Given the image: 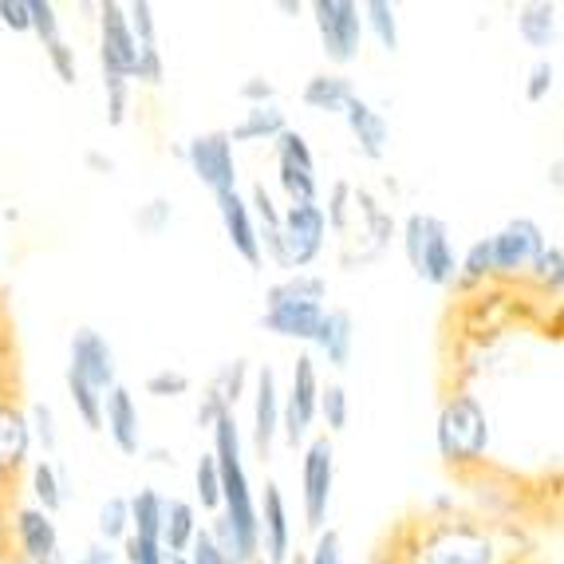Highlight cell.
I'll return each mask as SVG.
<instances>
[{"instance_id":"54","label":"cell","mask_w":564,"mask_h":564,"mask_svg":"<svg viewBox=\"0 0 564 564\" xmlns=\"http://www.w3.org/2000/svg\"><path fill=\"white\" fill-rule=\"evenodd\" d=\"M0 24L17 36H29V0H0Z\"/></svg>"},{"instance_id":"31","label":"cell","mask_w":564,"mask_h":564,"mask_svg":"<svg viewBox=\"0 0 564 564\" xmlns=\"http://www.w3.org/2000/svg\"><path fill=\"white\" fill-rule=\"evenodd\" d=\"M249 379H253V367H249V359H229V364L217 367V376L209 379L206 391H214V395L221 399L229 411H237V403L249 395Z\"/></svg>"},{"instance_id":"57","label":"cell","mask_w":564,"mask_h":564,"mask_svg":"<svg viewBox=\"0 0 564 564\" xmlns=\"http://www.w3.org/2000/svg\"><path fill=\"white\" fill-rule=\"evenodd\" d=\"M549 186L561 194V186H564V159H553V166H549Z\"/></svg>"},{"instance_id":"9","label":"cell","mask_w":564,"mask_h":564,"mask_svg":"<svg viewBox=\"0 0 564 564\" xmlns=\"http://www.w3.org/2000/svg\"><path fill=\"white\" fill-rule=\"evenodd\" d=\"M332 494H336V443H332L328 434H316V438L304 443L301 458V509L304 525L312 533L328 529Z\"/></svg>"},{"instance_id":"14","label":"cell","mask_w":564,"mask_h":564,"mask_svg":"<svg viewBox=\"0 0 564 564\" xmlns=\"http://www.w3.org/2000/svg\"><path fill=\"white\" fill-rule=\"evenodd\" d=\"M356 226H359V237H351V241H359V253H351L348 261H344L348 269L351 264H367V261H376V257H383L387 249H391V241L399 237L395 214L383 209V202L367 186H356V221H351V229Z\"/></svg>"},{"instance_id":"56","label":"cell","mask_w":564,"mask_h":564,"mask_svg":"<svg viewBox=\"0 0 564 564\" xmlns=\"http://www.w3.org/2000/svg\"><path fill=\"white\" fill-rule=\"evenodd\" d=\"M84 162L95 170V174H115V159H107V154H99V151H87Z\"/></svg>"},{"instance_id":"33","label":"cell","mask_w":564,"mask_h":564,"mask_svg":"<svg viewBox=\"0 0 564 564\" xmlns=\"http://www.w3.org/2000/svg\"><path fill=\"white\" fill-rule=\"evenodd\" d=\"M525 281H533L545 296H561V289H564V249L561 245L549 241L545 249H541V257L529 264Z\"/></svg>"},{"instance_id":"49","label":"cell","mask_w":564,"mask_h":564,"mask_svg":"<svg viewBox=\"0 0 564 564\" xmlns=\"http://www.w3.org/2000/svg\"><path fill=\"white\" fill-rule=\"evenodd\" d=\"M308 564H348L339 529L328 525V529H321V533H316V541H312V553H308Z\"/></svg>"},{"instance_id":"43","label":"cell","mask_w":564,"mask_h":564,"mask_svg":"<svg viewBox=\"0 0 564 564\" xmlns=\"http://www.w3.org/2000/svg\"><path fill=\"white\" fill-rule=\"evenodd\" d=\"M556 64L549 56H536L533 64H529V72H525V104H545L549 95L556 91Z\"/></svg>"},{"instance_id":"30","label":"cell","mask_w":564,"mask_h":564,"mask_svg":"<svg viewBox=\"0 0 564 564\" xmlns=\"http://www.w3.org/2000/svg\"><path fill=\"white\" fill-rule=\"evenodd\" d=\"M162 501H166V494H159V489H151V486H142L139 494H131V498H127V506H131V536L159 541V533H162Z\"/></svg>"},{"instance_id":"48","label":"cell","mask_w":564,"mask_h":564,"mask_svg":"<svg viewBox=\"0 0 564 564\" xmlns=\"http://www.w3.org/2000/svg\"><path fill=\"white\" fill-rule=\"evenodd\" d=\"M119 561H127V564H166V549H162V541L127 536V541L119 545Z\"/></svg>"},{"instance_id":"27","label":"cell","mask_w":564,"mask_h":564,"mask_svg":"<svg viewBox=\"0 0 564 564\" xmlns=\"http://www.w3.org/2000/svg\"><path fill=\"white\" fill-rule=\"evenodd\" d=\"M289 131V119H284L281 104H269V107H245V115L234 122V131L229 142H245V147H261V142H276L281 134Z\"/></svg>"},{"instance_id":"37","label":"cell","mask_w":564,"mask_h":564,"mask_svg":"<svg viewBox=\"0 0 564 564\" xmlns=\"http://www.w3.org/2000/svg\"><path fill=\"white\" fill-rule=\"evenodd\" d=\"M316 419H324L328 426V438L339 431H348L351 423V395L344 383H321V406H316Z\"/></svg>"},{"instance_id":"45","label":"cell","mask_w":564,"mask_h":564,"mask_svg":"<svg viewBox=\"0 0 564 564\" xmlns=\"http://www.w3.org/2000/svg\"><path fill=\"white\" fill-rule=\"evenodd\" d=\"M122 9H127V24H131V36L139 40V47L159 44V17H154L151 0H131V4H122Z\"/></svg>"},{"instance_id":"15","label":"cell","mask_w":564,"mask_h":564,"mask_svg":"<svg viewBox=\"0 0 564 564\" xmlns=\"http://www.w3.org/2000/svg\"><path fill=\"white\" fill-rule=\"evenodd\" d=\"M249 399H253V451L261 462H269L276 438H281V379L269 364H261L253 371V387H249Z\"/></svg>"},{"instance_id":"28","label":"cell","mask_w":564,"mask_h":564,"mask_svg":"<svg viewBox=\"0 0 564 564\" xmlns=\"http://www.w3.org/2000/svg\"><path fill=\"white\" fill-rule=\"evenodd\" d=\"M364 12V36H371L387 56H395L399 44H403V32H399V9L391 0H364L359 4Z\"/></svg>"},{"instance_id":"29","label":"cell","mask_w":564,"mask_h":564,"mask_svg":"<svg viewBox=\"0 0 564 564\" xmlns=\"http://www.w3.org/2000/svg\"><path fill=\"white\" fill-rule=\"evenodd\" d=\"M494 281V257H489V237H478L458 253V276H454V289L474 292L481 284Z\"/></svg>"},{"instance_id":"4","label":"cell","mask_w":564,"mask_h":564,"mask_svg":"<svg viewBox=\"0 0 564 564\" xmlns=\"http://www.w3.org/2000/svg\"><path fill=\"white\" fill-rule=\"evenodd\" d=\"M324 245H328V221L321 202H301L281 209V226L261 237V257L273 261L284 276L308 273L324 257Z\"/></svg>"},{"instance_id":"22","label":"cell","mask_w":564,"mask_h":564,"mask_svg":"<svg viewBox=\"0 0 564 564\" xmlns=\"http://www.w3.org/2000/svg\"><path fill=\"white\" fill-rule=\"evenodd\" d=\"M32 458L29 414L17 399H0V478H17Z\"/></svg>"},{"instance_id":"2","label":"cell","mask_w":564,"mask_h":564,"mask_svg":"<svg viewBox=\"0 0 564 564\" xmlns=\"http://www.w3.org/2000/svg\"><path fill=\"white\" fill-rule=\"evenodd\" d=\"M434 446H438V458L458 474L486 466L489 446H494V423H489L486 403L470 387H454L443 399L438 419H434Z\"/></svg>"},{"instance_id":"38","label":"cell","mask_w":564,"mask_h":564,"mask_svg":"<svg viewBox=\"0 0 564 564\" xmlns=\"http://www.w3.org/2000/svg\"><path fill=\"white\" fill-rule=\"evenodd\" d=\"M29 414V431H32V446H40L44 454H56L59 446V419H56V406L36 399V403L24 406Z\"/></svg>"},{"instance_id":"52","label":"cell","mask_w":564,"mask_h":564,"mask_svg":"<svg viewBox=\"0 0 564 564\" xmlns=\"http://www.w3.org/2000/svg\"><path fill=\"white\" fill-rule=\"evenodd\" d=\"M237 95H241L245 107H269V104H276V84L264 76H249L237 87Z\"/></svg>"},{"instance_id":"42","label":"cell","mask_w":564,"mask_h":564,"mask_svg":"<svg viewBox=\"0 0 564 564\" xmlns=\"http://www.w3.org/2000/svg\"><path fill=\"white\" fill-rule=\"evenodd\" d=\"M273 159L276 162H289V166L312 170V174H316V154H312L304 131H296V127H289V131H284L281 139L273 142Z\"/></svg>"},{"instance_id":"59","label":"cell","mask_w":564,"mask_h":564,"mask_svg":"<svg viewBox=\"0 0 564 564\" xmlns=\"http://www.w3.org/2000/svg\"><path fill=\"white\" fill-rule=\"evenodd\" d=\"M151 462H162V466H166V462H170V466H174V458H170L166 451H151Z\"/></svg>"},{"instance_id":"50","label":"cell","mask_w":564,"mask_h":564,"mask_svg":"<svg viewBox=\"0 0 564 564\" xmlns=\"http://www.w3.org/2000/svg\"><path fill=\"white\" fill-rule=\"evenodd\" d=\"M186 561H189V564H241L237 556H229L226 549H217V541L209 536V529H206V525H202V533L194 536V545H189Z\"/></svg>"},{"instance_id":"8","label":"cell","mask_w":564,"mask_h":564,"mask_svg":"<svg viewBox=\"0 0 564 564\" xmlns=\"http://www.w3.org/2000/svg\"><path fill=\"white\" fill-rule=\"evenodd\" d=\"M316 406H321V364L312 359V351H301L292 364L289 387L281 391V438L292 451L308 443L316 426Z\"/></svg>"},{"instance_id":"25","label":"cell","mask_w":564,"mask_h":564,"mask_svg":"<svg viewBox=\"0 0 564 564\" xmlns=\"http://www.w3.org/2000/svg\"><path fill=\"white\" fill-rule=\"evenodd\" d=\"M356 84L344 72H321L301 87V104L316 115H344V107L356 99Z\"/></svg>"},{"instance_id":"58","label":"cell","mask_w":564,"mask_h":564,"mask_svg":"<svg viewBox=\"0 0 564 564\" xmlns=\"http://www.w3.org/2000/svg\"><path fill=\"white\" fill-rule=\"evenodd\" d=\"M276 9H281V12H289V17H301V12H304V4H301V0H276Z\"/></svg>"},{"instance_id":"26","label":"cell","mask_w":564,"mask_h":564,"mask_svg":"<svg viewBox=\"0 0 564 564\" xmlns=\"http://www.w3.org/2000/svg\"><path fill=\"white\" fill-rule=\"evenodd\" d=\"M29 494H32L29 506L44 509L47 518H56L59 509L67 506V494H72V489H67V474L59 470L52 458H32L29 462Z\"/></svg>"},{"instance_id":"51","label":"cell","mask_w":564,"mask_h":564,"mask_svg":"<svg viewBox=\"0 0 564 564\" xmlns=\"http://www.w3.org/2000/svg\"><path fill=\"white\" fill-rule=\"evenodd\" d=\"M162 79H166V64H162L159 44H154V47H139V67H134V84L159 87Z\"/></svg>"},{"instance_id":"47","label":"cell","mask_w":564,"mask_h":564,"mask_svg":"<svg viewBox=\"0 0 564 564\" xmlns=\"http://www.w3.org/2000/svg\"><path fill=\"white\" fill-rule=\"evenodd\" d=\"M44 56H47V67L56 72V79L64 87H76L79 84V59H76V47L67 44V40H56V44H47L44 47Z\"/></svg>"},{"instance_id":"46","label":"cell","mask_w":564,"mask_h":564,"mask_svg":"<svg viewBox=\"0 0 564 564\" xmlns=\"http://www.w3.org/2000/svg\"><path fill=\"white\" fill-rule=\"evenodd\" d=\"M104 99H107V127H127L131 119V84L127 79L104 76Z\"/></svg>"},{"instance_id":"34","label":"cell","mask_w":564,"mask_h":564,"mask_svg":"<svg viewBox=\"0 0 564 564\" xmlns=\"http://www.w3.org/2000/svg\"><path fill=\"white\" fill-rule=\"evenodd\" d=\"M64 387H67V399H72V411L79 414V423H84L87 431H104V395L91 391V387L72 376V371H64Z\"/></svg>"},{"instance_id":"13","label":"cell","mask_w":564,"mask_h":564,"mask_svg":"<svg viewBox=\"0 0 564 564\" xmlns=\"http://www.w3.org/2000/svg\"><path fill=\"white\" fill-rule=\"evenodd\" d=\"M67 371L84 379L99 395L115 391L119 387V359H115L111 339L95 328H76L67 339Z\"/></svg>"},{"instance_id":"55","label":"cell","mask_w":564,"mask_h":564,"mask_svg":"<svg viewBox=\"0 0 564 564\" xmlns=\"http://www.w3.org/2000/svg\"><path fill=\"white\" fill-rule=\"evenodd\" d=\"M72 564H119V549L104 545V541H91Z\"/></svg>"},{"instance_id":"10","label":"cell","mask_w":564,"mask_h":564,"mask_svg":"<svg viewBox=\"0 0 564 564\" xmlns=\"http://www.w3.org/2000/svg\"><path fill=\"white\" fill-rule=\"evenodd\" d=\"M549 245L545 226L536 217H509L498 234H489V257H494V281H525L529 264Z\"/></svg>"},{"instance_id":"44","label":"cell","mask_w":564,"mask_h":564,"mask_svg":"<svg viewBox=\"0 0 564 564\" xmlns=\"http://www.w3.org/2000/svg\"><path fill=\"white\" fill-rule=\"evenodd\" d=\"M189 376L182 371V367H159V371H151L147 376V383H142V391L151 399H182L189 395Z\"/></svg>"},{"instance_id":"60","label":"cell","mask_w":564,"mask_h":564,"mask_svg":"<svg viewBox=\"0 0 564 564\" xmlns=\"http://www.w3.org/2000/svg\"><path fill=\"white\" fill-rule=\"evenodd\" d=\"M166 564H189L186 556H166Z\"/></svg>"},{"instance_id":"5","label":"cell","mask_w":564,"mask_h":564,"mask_svg":"<svg viewBox=\"0 0 564 564\" xmlns=\"http://www.w3.org/2000/svg\"><path fill=\"white\" fill-rule=\"evenodd\" d=\"M399 245L411 264V273L431 289H454L458 276V249H454L451 226L434 214H406L399 226Z\"/></svg>"},{"instance_id":"40","label":"cell","mask_w":564,"mask_h":564,"mask_svg":"<svg viewBox=\"0 0 564 564\" xmlns=\"http://www.w3.org/2000/svg\"><path fill=\"white\" fill-rule=\"evenodd\" d=\"M174 202L170 198H151V202H142L139 209H134V229H139V234H147V237H162L166 234L170 226H174Z\"/></svg>"},{"instance_id":"61","label":"cell","mask_w":564,"mask_h":564,"mask_svg":"<svg viewBox=\"0 0 564 564\" xmlns=\"http://www.w3.org/2000/svg\"><path fill=\"white\" fill-rule=\"evenodd\" d=\"M40 564H67L64 556H52V561H40Z\"/></svg>"},{"instance_id":"12","label":"cell","mask_w":564,"mask_h":564,"mask_svg":"<svg viewBox=\"0 0 564 564\" xmlns=\"http://www.w3.org/2000/svg\"><path fill=\"white\" fill-rule=\"evenodd\" d=\"M95 17H99V72L134 84L139 40L131 36L127 9H122L119 0H99V4H95Z\"/></svg>"},{"instance_id":"32","label":"cell","mask_w":564,"mask_h":564,"mask_svg":"<svg viewBox=\"0 0 564 564\" xmlns=\"http://www.w3.org/2000/svg\"><path fill=\"white\" fill-rule=\"evenodd\" d=\"M95 533L111 549H119L122 541L131 536V506H127L122 494H115V498H107L104 506H99V513H95Z\"/></svg>"},{"instance_id":"1","label":"cell","mask_w":564,"mask_h":564,"mask_svg":"<svg viewBox=\"0 0 564 564\" xmlns=\"http://www.w3.org/2000/svg\"><path fill=\"white\" fill-rule=\"evenodd\" d=\"M217 462V474H221V509L217 518L226 521L229 536H234L237 561L249 564L253 556H261V521H257V494L249 470H245V446H241V426H237L234 414H226L221 423L209 431Z\"/></svg>"},{"instance_id":"36","label":"cell","mask_w":564,"mask_h":564,"mask_svg":"<svg viewBox=\"0 0 564 564\" xmlns=\"http://www.w3.org/2000/svg\"><path fill=\"white\" fill-rule=\"evenodd\" d=\"M276 186L289 198V206H301V202H321V178L312 170L289 166V162H276Z\"/></svg>"},{"instance_id":"17","label":"cell","mask_w":564,"mask_h":564,"mask_svg":"<svg viewBox=\"0 0 564 564\" xmlns=\"http://www.w3.org/2000/svg\"><path fill=\"white\" fill-rule=\"evenodd\" d=\"M217 217H221V234H226L229 249L241 257L249 269H261V237H257L253 214H249V202H245L241 189H229V194H217Z\"/></svg>"},{"instance_id":"20","label":"cell","mask_w":564,"mask_h":564,"mask_svg":"<svg viewBox=\"0 0 564 564\" xmlns=\"http://www.w3.org/2000/svg\"><path fill=\"white\" fill-rule=\"evenodd\" d=\"M312 359L316 364H328L332 371H344L356 356V321H351L348 308H328L324 312L321 328L308 344Z\"/></svg>"},{"instance_id":"53","label":"cell","mask_w":564,"mask_h":564,"mask_svg":"<svg viewBox=\"0 0 564 564\" xmlns=\"http://www.w3.org/2000/svg\"><path fill=\"white\" fill-rule=\"evenodd\" d=\"M226 414H234V411H229V406L221 403V399H217L214 391H202L198 411H194V423H198V431H214V426L221 423Z\"/></svg>"},{"instance_id":"6","label":"cell","mask_w":564,"mask_h":564,"mask_svg":"<svg viewBox=\"0 0 564 564\" xmlns=\"http://www.w3.org/2000/svg\"><path fill=\"white\" fill-rule=\"evenodd\" d=\"M414 556L419 564H501V545L478 521L443 518L419 536Z\"/></svg>"},{"instance_id":"7","label":"cell","mask_w":564,"mask_h":564,"mask_svg":"<svg viewBox=\"0 0 564 564\" xmlns=\"http://www.w3.org/2000/svg\"><path fill=\"white\" fill-rule=\"evenodd\" d=\"M321 52L332 67H348L364 52V12L356 0H312L308 4Z\"/></svg>"},{"instance_id":"11","label":"cell","mask_w":564,"mask_h":564,"mask_svg":"<svg viewBox=\"0 0 564 564\" xmlns=\"http://www.w3.org/2000/svg\"><path fill=\"white\" fill-rule=\"evenodd\" d=\"M182 162L189 166V174L209 189V194H229L237 189V147L229 142L226 131H202L182 147Z\"/></svg>"},{"instance_id":"63","label":"cell","mask_w":564,"mask_h":564,"mask_svg":"<svg viewBox=\"0 0 564 564\" xmlns=\"http://www.w3.org/2000/svg\"><path fill=\"white\" fill-rule=\"evenodd\" d=\"M513 564H545V561H513Z\"/></svg>"},{"instance_id":"19","label":"cell","mask_w":564,"mask_h":564,"mask_svg":"<svg viewBox=\"0 0 564 564\" xmlns=\"http://www.w3.org/2000/svg\"><path fill=\"white\" fill-rule=\"evenodd\" d=\"M344 122H348L351 139H356L359 159H367V162L387 159V151H391V122H387V115L379 111L371 99L356 95V99L344 107Z\"/></svg>"},{"instance_id":"35","label":"cell","mask_w":564,"mask_h":564,"mask_svg":"<svg viewBox=\"0 0 564 564\" xmlns=\"http://www.w3.org/2000/svg\"><path fill=\"white\" fill-rule=\"evenodd\" d=\"M324 209V221H328V234H348L351 229V221H356V186L351 182H332L328 186V206H321Z\"/></svg>"},{"instance_id":"41","label":"cell","mask_w":564,"mask_h":564,"mask_svg":"<svg viewBox=\"0 0 564 564\" xmlns=\"http://www.w3.org/2000/svg\"><path fill=\"white\" fill-rule=\"evenodd\" d=\"M29 36H36L40 44H56L64 40V29H59V9L52 0H29Z\"/></svg>"},{"instance_id":"62","label":"cell","mask_w":564,"mask_h":564,"mask_svg":"<svg viewBox=\"0 0 564 564\" xmlns=\"http://www.w3.org/2000/svg\"><path fill=\"white\" fill-rule=\"evenodd\" d=\"M249 564H269V561H264V556H253V561H249Z\"/></svg>"},{"instance_id":"21","label":"cell","mask_w":564,"mask_h":564,"mask_svg":"<svg viewBox=\"0 0 564 564\" xmlns=\"http://www.w3.org/2000/svg\"><path fill=\"white\" fill-rule=\"evenodd\" d=\"M104 431L119 454H127V458L142 454V411L122 383L104 395Z\"/></svg>"},{"instance_id":"23","label":"cell","mask_w":564,"mask_h":564,"mask_svg":"<svg viewBox=\"0 0 564 564\" xmlns=\"http://www.w3.org/2000/svg\"><path fill=\"white\" fill-rule=\"evenodd\" d=\"M513 20H518L521 44L533 47L536 56H545L561 40V4L556 0H525V4H518Z\"/></svg>"},{"instance_id":"24","label":"cell","mask_w":564,"mask_h":564,"mask_svg":"<svg viewBox=\"0 0 564 564\" xmlns=\"http://www.w3.org/2000/svg\"><path fill=\"white\" fill-rule=\"evenodd\" d=\"M202 533V518H198V506L186 498H166L162 501V549L166 556H186L189 545H194V536Z\"/></svg>"},{"instance_id":"39","label":"cell","mask_w":564,"mask_h":564,"mask_svg":"<svg viewBox=\"0 0 564 564\" xmlns=\"http://www.w3.org/2000/svg\"><path fill=\"white\" fill-rule=\"evenodd\" d=\"M194 498H198L194 506H202L217 518V509H221V474H217V462L209 451L194 462Z\"/></svg>"},{"instance_id":"16","label":"cell","mask_w":564,"mask_h":564,"mask_svg":"<svg viewBox=\"0 0 564 564\" xmlns=\"http://www.w3.org/2000/svg\"><path fill=\"white\" fill-rule=\"evenodd\" d=\"M257 521H261V549L269 564L292 561V513L284 501V489L276 481H264V494L257 501Z\"/></svg>"},{"instance_id":"18","label":"cell","mask_w":564,"mask_h":564,"mask_svg":"<svg viewBox=\"0 0 564 564\" xmlns=\"http://www.w3.org/2000/svg\"><path fill=\"white\" fill-rule=\"evenodd\" d=\"M12 536H17V553L29 564L52 561L59 556V525L56 518H47L36 506H17L12 509Z\"/></svg>"},{"instance_id":"3","label":"cell","mask_w":564,"mask_h":564,"mask_svg":"<svg viewBox=\"0 0 564 564\" xmlns=\"http://www.w3.org/2000/svg\"><path fill=\"white\" fill-rule=\"evenodd\" d=\"M328 312V281L321 273H289L264 289L261 328L308 348Z\"/></svg>"}]
</instances>
